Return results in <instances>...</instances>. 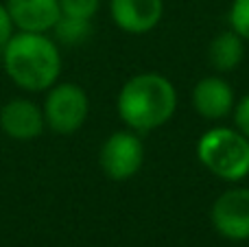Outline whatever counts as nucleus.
<instances>
[{"label":"nucleus","mask_w":249,"mask_h":247,"mask_svg":"<svg viewBox=\"0 0 249 247\" xmlns=\"http://www.w3.org/2000/svg\"><path fill=\"white\" fill-rule=\"evenodd\" d=\"M53 31H55L57 42L77 46V44H83L92 35V24L90 20H77V18L61 16L57 20V24L53 26Z\"/></svg>","instance_id":"nucleus-12"},{"label":"nucleus","mask_w":249,"mask_h":247,"mask_svg":"<svg viewBox=\"0 0 249 247\" xmlns=\"http://www.w3.org/2000/svg\"><path fill=\"white\" fill-rule=\"evenodd\" d=\"M13 22H11V16H9L7 7L0 4V51L7 46V42L13 37Z\"/></svg>","instance_id":"nucleus-16"},{"label":"nucleus","mask_w":249,"mask_h":247,"mask_svg":"<svg viewBox=\"0 0 249 247\" xmlns=\"http://www.w3.org/2000/svg\"><path fill=\"white\" fill-rule=\"evenodd\" d=\"M2 61L9 79L26 92L51 90L61 72L59 48L46 33H13L2 48Z\"/></svg>","instance_id":"nucleus-1"},{"label":"nucleus","mask_w":249,"mask_h":247,"mask_svg":"<svg viewBox=\"0 0 249 247\" xmlns=\"http://www.w3.org/2000/svg\"><path fill=\"white\" fill-rule=\"evenodd\" d=\"M44 121L55 134L68 136L83 127L90 114V99L77 83H55L44 101Z\"/></svg>","instance_id":"nucleus-4"},{"label":"nucleus","mask_w":249,"mask_h":247,"mask_svg":"<svg viewBox=\"0 0 249 247\" xmlns=\"http://www.w3.org/2000/svg\"><path fill=\"white\" fill-rule=\"evenodd\" d=\"M109 13L118 29L133 35L149 33L164 16V0H112Z\"/></svg>","instance_id":"nucleus-8"},{"label":"nucleus","mask_w":249,"mask_h":247,"mask_svg":"<svg viewBox=\"0 0 249 247\" xmlns=\"http://www.w3.org/2000/svg\"><path fill=\"white\" fill-rule=\"evenodd\" d=\"M193 107L208 121H219L234 112V90L225 79L206 77L193 90Z\"/></svg>","instance_id":"nucleus-10"},{"label":"nucleus","mask_w":249,"mask_h":247,"mask_svg":"<svg viewBox=\"0 0 249 247\" xmlns=\"http://www.w3.org/2000/svg\"><path fill=\"white\" fill-rule=\"evenodd\" d=\"M234 123H236V129L241 131L245 138H249V94L243 96V99L234 105Z\"/></svg>","instance_id":"nucleus-15"},{"label":"nucleus","mask_w":249,"mask_h":247,"mask_svg":"<svg viewBox=\"0 0 249 247\" xmlns=\"http://www.w3.org/2000/svg\"><path fill=\"white\" fill-rule=\"evenodd\" d=\"M103 173L114 182H127L144 162V144L133 131H116L103 142L99 153Z\"/></svg>","instance_id":"nucleus-5"},{"label":"nucleus","mask_w":249,"mask_h":247,"mask_svg":"<svg viewBox=\"0 0 249 247\" xmlns=\"http://www.w3.org/2000/svg\"><path fill=\"white\" fill-rule=\"evenodd\" d=\"M197 158L216 177L241 182L249 175V138L238 129L214 127L199 138Z\"/></svg>","instance_id":"nucleus-3"},{"label":"nucleus","mask_w":249,"mask_h":247,"mask_svg":"<svg viewBox=\"0 0 249 247\" xmlns=\"http://www.w3.org/2000/svg\"><path fill=\"white\" fill-rule=\"evenodd\" d=\"M46 127L44 112L29 99H11L0 109V129L11 140H33Z\"/></svg>","instance_id":"nucleus-7"},{"label":"nucleus","mask_w":249,"mask_h":247,"mask_svg":"<svg viewBox=\"0 0 249 247\" xmlns=\"http://www.w3.org/2000/svg\"><path fill=\"white\" fill-rule=\"evenodd\" d=\"M99 7L101 0H59L61 16L77 18V20H92Z\"/></svg>","instance_id":"nucleus-13"},{"label":"nucleus","mask_w":249,"mask_h":247,"mask_svg":"<svg viewBox=\"0 0 249 247\" xmlns=\"http://www.w3.org/2000/svg\"><path fill=\"white\" fill-rule=\"evenodd\" d=\"M4 7L13 26L24 33H48L61 18L59 0H7Z\"/></svg>","instance_id":"nucleus-9"},{"label":"nucleus","mask_w":249,"mask_h":247,"mask_svg":"<svg viewBox=\"0 0 249 247\" xmlns=\"http://www.w3.org/2000/svg\"><path fill=\"white\" fill-rule=\"evenodd\" d=\"M230 26L243 39H249V0H234L230 9Z\"/></svg>","instance_id":"nucleus-14"},{"label":"nucleus","mask_w":249,"mask_h":247,"mask_svg":"<svg viewBox=\"0 0 249 247\" xmlns=\"http://www.w3.org/2000/svg\"><path fill=\"white\" fill-rule=\"evenodd\" d=\"M243 55H245V44H243L241 35L234 33V31H223V33H219L210 42V48H208L210 66L214 70H219V72H230V70H234L243 61Z\"/></svg>","instance_id":"nucleus-11"},{"label":"nucleus","mask_w":249,"mask_h":247,"mask_svg":"<svg viewBox=\"0 0 249 247\" xmlns=\"http://www.w3.org/2000/svg\"><path fill=\"white\" fill-rule=\"evenodd\" d=\"M212 228L230 241H249V188L225 191L212 204Z\"/></svg>","instance_id":"nucleus-6"},{"label":"nucleus","mask_w":249,"mask_h":247,"mask_svg":"<svg viewBox=\"0 0 249 247\" xmlns=\"http://www.w3.org/2000/svg\"><path fill=\"white\" fill-rule=\"evenodd\" d=\"M177 107V92L166 77L142 72L131 77L118 94V116L133 131H153L166 125Z\"/></svg>","instance_id":"nucleus-2"}]
</instances>
